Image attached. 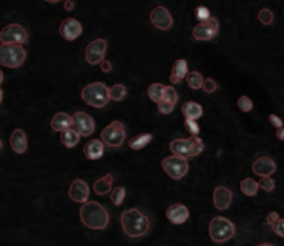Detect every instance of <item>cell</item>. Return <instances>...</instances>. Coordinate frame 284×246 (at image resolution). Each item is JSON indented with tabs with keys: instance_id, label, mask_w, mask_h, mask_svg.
Wrapping results in <instances>:
<instances>
[{
	"instance_id": "obj_1",
	"label": "cell",
	"mask_w": 284,
	"mask_h": 246,
	"mask_svg": "<svg viewBox=\"0 0 284 246\" xmlns=\"http://www.w3.org/2000/svg\"><path fill=\"white\" fill-rule=\"evenodd\" d=\"M120 221L125 235L130 238H141L147 235L150 229V218L136 208L127 209V211L121 213Z\"/></svg>"
},
{
	"instance_id": "obj_2",
	"label": "cell",
	"mask_w": 284,
	"mask_h": 246,
	"mask_svg": "<svg viewBox=\"0 0 284 246\" xmlns=\"http://www.w3.org/2000/svg\"><path fill=\"white\" fill-rule=\"evenodd\" d=\"M80 221L90 229H105L108 227L110 215L107 208L101 207L96 201H87L80 209Z\"/></svg>"
},
{
	"instance_id": "obj_3",
	"label": "cell",
	"mask_w": 284,
	"mask_h": 246,
	"mask_svg": "<svg viewBox=\"0 0 284 246\" xmlns=\"http://www.w3.org/2000/svg\"><path fill=\"white\" fill-rule=\"evenodd\" d=\"M82 98L83 102L90 107L95 108H103L108 105V100H110V88H108L105 83L95 82L87 85L82 90Z\"/></svg>"
},
{
	"instance_id": "obj_4",
	"label": "cell",
	"mask_w": 284,
	"mask_h": 246,
	"mask_svg": "<svg viewBox=\"0 0 284 246\" xmlns=\"http://www.w3.org/2000/svg\"><path fill=\"white\" fill-rule=\"evenodd\" d=\"M205 148V143L198 135H191L189 138H178L170 143V150L173 155L183 156V158H191V156L200 155Z\"/></svg>"
},
{
	"instance_id": "obj_5",
	"label": "cell",
	"mask_w": 284,
	"mask_h": 246,
	"mask_svg": "<svg viewBox=\"0 0 284 246\" xmlns=\"http://www.w3.org/2000/svg\"><path fill=\"white\" fill-rule=\"evenodd\" d=\"M27 52L19 43H2L0 45V65L9 68H19L25 62Z\"/></svg>"
},
{
	"instance_id": "obj_6",
	"label": "cell",
	"mask_w": 284,
	"mask_h": 246,
	"mask_svg": "<svg viewBox=\"0 0 284 246\" xmlns=\"http://www.w3.org/2000/svg\"><path fill=\"white\" fill-rule=\"evenodd\" d=\"M236 233V228L231 223L228 218L225 216H216L211 220L209 223V238L214 243H226Z\"/></svg>"
},
{
	"instance_id": "obj_7",
	"label": "cell",
	"mask_w": 284,
	"mask_h": 246,
	"mask_svg": "<svg viewBox=\"0 0 284 246\" xmlns=\"http://www.w3.org/2000/svg\"><path fill=\"white\" fill-rule=\"evenodd\" d=\"M161 168L165 170L166 175L173 180H181L186 176V173L189 170V165L186 158L183 156H178V155H171V156H166L161 161Z\"/></svg>"
},
{
	"instance_id": "obj_8",
	"label": "cell",
	"mask_w": 284,
	"mask_h": 246,
	"mask_svg": "<svg viewBox=\"0 0 284 246\" xmlns=\"http://www.w3.org/2000/svg\"><path fill=\"white\" fill-rule=\"evenodd\" d=\"M125 138H127V130H125V125L121 122H112L101 132V142L112 148L121 147Z\"/></svg>"
},
{
	"instance_id": "obj_9",
	"label": "cell",
	"mask_w": 284,
	"mask_h": 246,
	"mask_svg": "<svg viewBox=\"0 0 284 246\" xmlns=\"http://www.w3.org/2000/svg\"><path fill=\"white\" fill-rule=\"evenodd\" d=\"M220 32V22L218 19L209 17L208 20H203V22L198 23L193 29V38L198 40V42H208V40H213Z\"/></svg>"
},
{
	"instance_id": "obj_10",
	"label": "cell",
	"mask_w": 284,
	"mask_h": 246,
	"mask_svg": "<svg viewBox=\"0 0 284 246\" xmlns=\"http://www.w3.org/2000/svg\"><path fill=\"white\" fill-rule=\"evenodd\" d=\"M27 40L28 34L20 23H10L0 32V42L2 43H19V45H22Z\"/></svg>"
},
{
	"instance_id": "obj_11",
	"label": "cell",
	"mask_w": 284,
	"mask_h": 246,
	"mask_svg": "<svg viewBox=\"0 0 284 246\" xmlns=\"http://www.w3.org/2000/svg\"><path fill=\"white\" fill-rule=\"evenodd\" d=\"M105 54H107V40L96 38L88 43L87 50H85V60L90 65H98L105 60Z\"/></svg>"
},
{
	"instance_id": "obj_12",
	"label": "cell",
	"mask_w": 284,
	"mask_h": 246,
	"mask_svg": "<svg viewBox=\"0 0 284 246\" xmlns=\"http://www.w3.org/2000/svg\"><path fill=\"white\" fill-rule=\"evenodd\" d=\"M150 20H151V23L158 30H170L173 25L171 14H170V10L165 9V7H156V9H153L151 14H150Z\"/></svg>"
},
{
	"instance_id": "obj_13",
	"label": "cell",
	"mask_w": 284,
	"mask_h": 246,
	"mask_svg": "<svg viewBox=\"0 0 284 246\" xmlns=\"http://www.w3.org/2000/svg\"><path fill=\"white\" fill-rule=\"evenodd\" d=\"M74 118V127L75 130L80 133V136H90L93 132H95V122L88 114L85 112H76V114L72 116Z\"/></svg>"
},
{
	"instance_id": "obj_14",
	"label": "cell",
	"mask_w": 284,
	"mask_h": 246,
	"mask_svg": "<svg viewBox=\"0 0 284 246\" xmlns=\"http://www.w3.org/2000/svg\"><path fill=\"white\" fill-rule=\"evenodd\" d=\"M83 32V27L82 23L78 22V20L75 19H67L62 22V25H60V35L68 40V42H74V40H76L82 35Z\"/></svg>"
},
{
	"instance_id": "obj_15",
	"label": "cell",
	"mask_w": 284,
	"mask_h": 246,
	"mask_svg": "<svg viewBox=\"0 0 284 246\" xmlns=\"http://www.w3.org/2000/svg\"><path fill=\"white\" fill-rule=\"evenodd\" d=\"M88 195H90V188H88L87 181L75 180L74 183L70 185L68 196H70V200L75 201V203H87Z\"/></svg>"
},
{
	"instance_id": "obj_16",
	"label": "cell",
	"mask_w": 284,
	"mask_h": 246,
	"mask_svg": "<svg viewBox=\"0 0 284 246\" xmlns=\"http://www.w3.org/2000/svg\"><path fill=\"white\" fill-rule=\"evenodd\" d=\"M253 171L258 176H271L276 171V163L271 156H259L253 163Z\"/></svg>"
},
{
	"instance_id": "obj_17",
	"label": "cell",
	"mask_w": 284,
	"mask_h": 246,
	"mask_svg": "<svg viewBox=\"0 0 284 246\" xmlns=\"http://www.w3.org/2000/svg\"><path fill=\"white\" fill-rule=\"evenodd\" d=\"M231 201H233V191L226 187H216L213 193V203L218 209L229 208Z\"/></svg>"
},
{
	"instance_id": "obj_18",
	"label": "cell",
	"mask_w": 284,
	"mask_h": 246,
	"mask_svg": "<svg viewBox=\"0 0 284 246\" xmlns=\"http://www.w3.org/2000/svg\"><path fill=\"white\" fill-rule=\"evenodd\" d=\"M166 218H168L173 225H181L189 218V211H188V208H186L185 205L174 203L168 209H166Z\"/></svg>"
},
{
	"instance_id": "obj_19",
	"label": "cell",
	"mask_w": 284,
	"mask_h": 246,
	"mask_svg": "<svg viewBox=\"0 0 284 246\" xmlns=\"http://www.w3.org/2000/svg\"><path fill=\"white\" fill-rule=\"evenodd\" d=\"M10 147L15 153H25L27 151V135H25V132L20 130V128L12 132Z\"/></svg>"
},
{
	"instance_id": "obj_20",
	"label": "cell",
	"mask_w": 284,
	"mask_h": 246,
	"mask_svg": "<svg viewBox=\"0 0 284 246\" xmlns=\"http://www.w3.org/2000/svg\"><path fill=\"white\" fill-rule=\"evenodd\" d=\"M186 75H188V63H186V60L180 58L174 62V65L171 68V74H170V82L173 83H180L181 80L186 78Z\"/></svg>"
},
{
	"instance_id": "obj_21",
	"label": "cell",
	"mask_w": 284,
	"mask_h": 246,
	"mask_svg": "<svg viewBox=\"0 0 284 246\" xmlns=\"http://www.w3.org/2000/svg\"><path fill=\"white\" fill-rule=\"evenodd\" d=\"M103 150H105V143L101 140H90V142L85 145L83 153L88 160H98L103 155Z\"/></svg>"
},
{
	"instance_id": "obj_22",
	"label": "cell",
	"mask_w": 284,
	"mask_h": 246,
	"mask_svg": "<svg viewBox=\"0 0 284 246\" xmlns=\"http://www.w3.org/2000/svg\"><path fill=\"white\" fill-rule=\"evenodd\" d=\"M50 125L55 132H63V130H67V128L74 127V118L68 114H65V112H60V114H57L54 118H52Z\"/></svg>"
},
{
	"instance_id": "obj_23",
	"label": "cell",
	"mask_w": 284,
	"mask_h": 246,
	"mask_svg": "<svg viewBox=\"0 0 284 246\" xmlns=\"http://www.w3.org/2000/svg\"><path fill=\"white\" fill-rule=\"evenodd\" d=\"M60 142H62L63 147L74 148L80 142V133L75 128H67V130L60 132Z\"/></svg>"
},
{
	"instance_id": "obj_24",
	"label": "cell",
	"mask_w": 284,
	"mask_h": 246,
	"mask_svg": "<svg viewBox=\"0 0 284 246\" xmlns=\"http://www.w3.org/2000/svg\"><path fill=\"white\" fill-rule=\"evenodd\" d=\"M112 187H113V176L105 175L95 181L93 191H95L96 195H108V193H112Z\"/></svg>"
},
{
	"instance_id": "obj_25",
	"label": "cell",
	"mask_w": 284,
	"mask_h": 246,
	"mask_svg": "<svg viewBox=\"0 0 284 246\" xmlns=\"http://www.w3.org/2000/svg\"><path fill=\"white\" fill-rule=\"evenodd\" d=\"M181 112H183L185 118L198 120L203 115V107L196 102H186L183 107H181Z\"/></svg>"
},
{
	"instance_id": "obj_26",
	"label": "cell",
	"mask_w": 284,
	"mask_h": 246,
	"mask_svg": "<svg viewBox=\"0 0 284 246\" xmlns=\"http://www.w3.org/2000/svg\"><path fill=\"white\" fill-rule=\"evenodd\" d=\"M186 82H188V87L191 88V90H200V88H203L205 78L201 76L200 72H188V75H186Z\"/></svg>"
},
{
	"instance_id": "obj_27",
	"label": "cell",
	"mask_w": 284,
	"mask_h": 246,
	"mask_svg": "<svg viewBox=\"0 0 284 246\" xmlns=\"http://www.w3.org/2000/svg\"><path fill=\"white\" fill-rule=\"evenodd\" d=\"M151 138L153 136L150 135V133L138 135L136 138H133L132 142H130V148H132V150H141V148H145L150 142H151Z\"/></svg>"
},
{
	"instance_id": "obj_28",
	"label": "cell",
	"mask_w": 284,
	"mask_h": 246,
	"mask_svg": "<svg viewBox=\"0 0 284 246\" xmlns=\"http://www.w3.org/2000/svg\"><path fill=\"white\" fill-rule=\"evenodd\" d=\"M259 189V183H256L254 180L251 178H245L241 181V191L245 193L246 196H254Z\"/></svg>"
},
{
	"instance_id": "obj_29",
	"label": "cell",
	"mask_w": 284,
	"mask_h": 246,
	"mask_svg": "<svg viewBox=\"0 0 284 246\" xmlns=\"http://www.w3.org/2000/svg\"><path fill=\"white\" fill-rule=\"evenodd\" d=\"M163 90L165 87L161 85V83H151V85L148 87V96L151 102H161V98H163Z\"/></svg>"
},
{
	"instance_id": "obj_30",
	"label": "cell",
	"mask_w": 284,
	"mask_h": 246,
	"mask_svg": "<svg viewBox=\"0 0 284 246\" xmlns=\"http://www.w3.org/2000/svg\"><path fill=\"white\" fill-rule=\"evenodd\" d=\"M127 96V88L121 83H116L110 88V100H115V102H121V100Z\"/></svg>"
},
{
	"instance_id": "obj_31",
	"label": "cell",
	"mask_w": 284,
	"mask_h": 246,
	"mask_svg": "<svg viewBox=\"0 0 284 246\" xmlns=\"http://www.w3.org/2000/svg\"><path fill=\"white\" fill-rule=\"evenodd\" d=\"M125 196H127V189H125L123 187H116L115 189H112V201H113V205H116V207H120V205L123 203Z\"/></svg>"
},
{
	"instance_id": "obj_32",
	"label": "cell",
	"mask_w": 284,
	"mask_h": 246,
	"mask_svg": "<svg viewBox=\"0 0 284 246\" xmlns=\"http://www.w3.org/2000/svg\"><path fill=\"white\" fill-rule=\"evenodd\" d=\"M161 100H165V102H168V103H171V105H176V102H178V92L174 90L173 87H165L163 98H161Z\"/></svg>"
},
{
	"instance_id": "obj_33",
	"label": "cell",
	"mask_w": 284,
	"mask_h": 246,
	"mask_svg": "<svg viewBox=\"0 0 284 246\" xmlns=\"http://www.w3.org/2000/svg\"><path fill=\"white\" fill-rule=\"evenodd\" d=\"M258 19H259V22H261L263 25H271L273 20H274V15L269 9H261L259 10V14H258Z\"/></svg>"
},
{
	"instance_id": "obj_34",
	"label": "cell",
	"mask_w": 284,
	"mask_h": 246,
	"mask_svg": "<svg viewBox=\"0 0 284 246\" xmlns=\"http://www.w3.org/2000/svg\"><path fill=\"white\" fill-rule=\"evenodd\" d=\"M238 108L241 112H251L253 110V102H251V98H247V96H239Z\"/></svg>"
},
{
	"instance_id": "obj_35",
	"label": "cell",
	"mask_w": 284,
	"mask_h": 246,
	"mask_svg": "<svg viewBox=\"0 0 284 246\" xmlns=\"http://www.w3.org/2000/svg\"><path fill=\"white\" fill-rule=\"evenodd\" d=\"M274 180L271 176H261V181H259V188L265 189V191H273L274 189Z\"/></svg>"
},
{
	"instance_id": "obj_36",
	"label": "cell",
	"mask_w": 284,
	"mask_h": 246,
	"mask_svg": "<svg viewBox=\"0 0 284 246\" xmlns=\"http://www.w3.org/2000/svg\"><path fill=\"white\" fill-rule=\"evenodd\" d=\"M173 110H174V105L168 103V102H165V100H161V102H158V112H160V114L168 115V114H171Z\"/></svg>"
},
{
	"instance_id": "obj_37",
	"label": "cell",
	"mask_w": 284,
	"mask_h": 246,
	"mask_svg": "<svg viewBox=\"0 0 284 246\" xmlns=\"http://www.w3.org/2000/svg\"><path fill=\"white\" fill-rule=\"evenodd\" d=\"M185 127H186V130H188L189 133H191V135H198V133H200V125L196 123V120H189V118H186Z\"/></svg>"
},
{
	"instance_id": "obj_38",
	"label": "cell",
	"mask_w": 284,
	"mask_h": 246,
	"mask_svg": "<svg viewBox=\"0 0 284 246\" xmlns=\"http://www.w3.org/2000/svg\"><path fill=\"white\" fill-rule=\"evenodd\" d=\"M203 88H205L206 94H213V92L218 90V83L214 82L213 78H206L205 82H203Z\"/></svg>"
},
{
	"instance_id": "obj_39",
	"label": "cell",
	"mask_w": 284,
	"mask_h": 246,
	"mask_svg": "<svg viewBox=\"0 0 284 246\" xmlns=\"http://www.w3.org/2000/svg\"><path fill=\"white\" fill-rule=\"evenodd\" d=\"M271 228H273V231H274L278 236L284 238V218H279V220L276 221V223H274Z\"/></svg>"
},
{
	"instance_id": "obj_40",
	"label": "cell",
	"mask_w": 284,
	"mask_h": 246,
	"mask_svg": "<svg viewBox=\"0 0 284 246\" xmlns=\"http://www.w3.org/2000/svg\"><path fill=\"white\" fill-rule=\"evenodd\" d=\"M211 17L209 15V10L206 9V7H203V5H200L196 9V19L200 20V22H203V20H208Z\"/></svg>"
},
{
	"instance_id": "obj_41",
	"label": "cell",
	"mask_w": 284,
	"mask_h": 246,
	"mask_svg": "<svg viewBox=\"0 0 284 246\" xmlns=\"http://www.w3.org/2000/svg\"><path fill=\"white\" fill-rule=\"evenodd\" d=\"M269 122H271V125H274L276 128H281L283 127V120L279 118L278 115H274V114L269 115Z\"/></svg>"
},
{
	"instance_id": "obj_42",
	"label": "cell",
	"mask_w": 284,
	"mask_h": 246,
	"mask_svg": "<svg viewBox=\"0 0 284 246\" xmlns=\"http://www.w3.org/2000/svg\"><path fill=\"white\" fill-rule=\"evenodd\" d=\"M278 220H279V215H278L276 211H271L269 215H267V218H266V221H267V225H269V227H273V225H274Z\"/></svg>"
},
{
	"instance_id": "obj_43",
	"label": "cell",
	"mask_w": 284,
	"mask_h": 246,
	"mask_svg": "<svg viewBox=\"0 0 284 246\" xmlns=\"http://www.w3.org/2000/svg\"><path fill=\"white\" fill-rule=\"evenodd\" d=\"M100 65H101V70L107 72V74H108V72H112V62H108V60H103Z\"/></svg>"
},
{
	"instance_id": "obj_44",
	"label": "cell",
	"mask_w": 284,
	"mask_h": 246,
	"mask_svg": "<svg viewBox=\"0 0 284 246\" xmlns=\"http://www.w3.org/2000/svg\"><path fill=\"white\" fill-rule=\"evenodd\" d=\"M276 136H278V140H283L284 142V128H278V132H276Z\"/></svg>"
},
{
	"instance_id": "obj_45",
	"label": "cell",
	"mask_w": 284,
	"mask_h": 246,
	"mask_svg": "<svg viewBox=\"0 0 284 246\" xmlns=\"http://www.w3.org/2000/svg\"><path fill=\"white\" fill-rule=\"evenodd\" d=\"M65 9H67V10L74 9V2H72V0H65Z\"/></svg>"
},
{
	"instance_id": "obj_46",
	"label": "cell",
	"mask_w": 284,
	"mask_h": 246,
	"mask_svg": "<svg viewBox=\"0 0 284 246\" xmlns=\"http://www.w3.org/2000/svg\"><path fill=\"white\" fill-rule=\"evenodd\" d=\"M2 82H3V72L0 70V83H2Z\"/></svg>"
},
{
	"instance_id": "obj_47",
	"label": "cell",
	"mask_w": 284,
	"mask_h": 246,
	"mask_svg": "<svg viewBox=\"0 0 284 246\" xmlns=\"http://www.w3.org/2000/svg\"><path fill=\"white\" fill-rule=\"evenodd\" d=\"M2 98H3V92H2V88H0V103H2Z\"/></svg>"
},
{
	"instance_id": "obj_48",
	"label": "cell",
	"mask_w": 284,
	"mask_h": 246,
	"mask_svg": "<svg viewBox=\"0 0 284 246\" xmlns=\"http://www.w3.org/2000/svg\"><path fill=\"white\" fill-rule=\"evenodd\" d=\"M258 246H274V245H271V243H261V245H258Z\"/></svg>"
},
{
	"instance_id": "obj_49",
	"label": "cell",
	"mask_w": 284,
	"mask_h": 246,
	"mask_svg": "<svg viewBox=\"0 0 284 246\" xmlns=\"http://www.w3.org/2000/svg\"><path fill=\"white\" fill-rule=\"evenodd\" d=\"M45 2H52V3H55V2H58V0H45Z\"/></svg>"
},
{
	"instance_id": "obj_50",
	"label": "cell",
	"mask_w": 284,
	"mask_h": 246,
	"mask_svg": "<svg viewBox=\"0 0 284 246\" xmlns=\"http://www.w3.org/2000/svg\"><path fill=\"white\" fill-rule=\"evenodd\" d=\"M0 150H2V140H0Z\"/></svg>"
}]
</instances>
